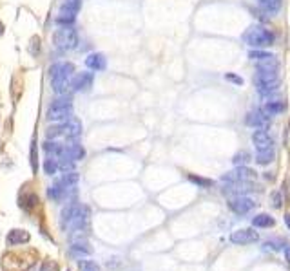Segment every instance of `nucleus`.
<instances>
[{"mask_svg":"<svg viewBox=\"0 0 290 271\" xmlns=\"http://www.w3.org/2000/svg\"><path fill=\"white\" fill-rule=\"evenodd\" d=\"M277 69H279V65H277L274 56L258 62L254 82H256V87H258L259 94H269V92H272V90L277 89V85H279Z\"/></svg>","mask_w":290,"mask_h":271,"instance_id":"nucleus-1","label":"nucleus"},{"mask_svg":"<svg viewBox=\"0 0 290 271\" xmlns=\"http://www.w3.org/2000/svg\"><path fill=\"white\" fill-rule=\"evenodd\" d=\"M75 74V65L69 62H58L55 65H51L49 69V80H51V87L57 94H64L69 83H71V78Z\"/></svg>","mask_w":290,"mask_h":271,"instance_id":"nucleus-2","label":"nucleus"},{"mask_svg":"<svg viewBox=\"0 0 290 271\" xmlns=\"http://www.w3.org/2000/svg\"><path fill=\"white\" fill-rule=\"evenodd\" d=\"M82 134V123L78 120H67L60 125H55L51 128H47L45 138L55 141V139H62V138H69V139H77Z\"/></svg>","mask_w":290,"mask_h":271,"instance_id":"nucleus-3","label":"nucleus"},{"mask_svg":"<svg viewBox=\"0 0 290 271\" xmlns=\"http://www.w3.org/2000/svg\"><path fill=\"white\" fill-rule=\"evenodd\" d=\"M71 112H73L71 96H62V98H57L55 101H51L45 118L49 121H60V123H62V121L69 120Z\"/></svg>","mask_w":290,"mask_h":271,"instance_id":"nucleus-4","label":"nucleus"},{"mask_svg":"<svg viewBox=\"0 0 290 271\" xmlns=\"http://www.w3.org/2000/svg\"><path fill=\"white\" fill-rule=\"evenodd\" d=\"M53 44L60 51L75 49L78 45V33L73 25H62L60 29L55 31L53 35Z\"/></svg>","mask_w":290,"mask_h":271,"instance_id":"nucleus-5","label":"nucleus"},{"mask_svg":"<svg viewBox=\"0 0 290 271\" xmlns=\"http://www.w3.org/2000/svg\"><path fill=\"white\" fill-rule=\"evenodd\" d=\"M243 40L252 47H269L274 44V35L263 25H252L243 35Z\"/></svg>","mask_w":290,"mask_h":271,"instance_id":"nucleus-6","label":"nucleus"},{"mask_svg":"<svg viewBox=\"0 0 290 271\" xmlns=\"http://www.w3.org/2000/svg\"><path fill=\"white\" fill-rule=\"evenodd\" d=\"M93 82H95V76H93V72L84 71V72H77V74L73 76L69 87H71L75 92H84V90H87V89L93 87Z\"/></svg>","mask_w":290,"mask_h":271,"instance_id":"nucleus-7","label":"nucleus"},{"mask_svg":"<svg viewBox=\"0 0 290 271\" xmlns=\"http://www.w3.org/2000/svg\"><path fill=\"white\" fill-rule=\"evenodd\" d=\"M258 239L259 235L254 230H238V232H232L231 235V242L239 244V246H243V244H254V242H258Z\"/></svg>","mask_w":290,"mask_h":271,"instance_id":"nucleus-8","label":"nucleus"},{"mask_svg":"<svg viewBox=\"0 0 290 271\" xmlns=\"http://www.w3.org/2000/svg\"><path fill=\"white\" fill-rule=\"evenodd\" d=\"M229 206H231V210L234 212V214L245 215V214H249L252 208H254V201H252V199H249V197L238 196V197H234V199L229 202Z\"/></svg>","mask_w":290,"mask_h":271,"instance_id":"nucleus-9","label":"nucleus"},{"mask_svg":"<svg viewBox=\"0 0 290 271\" xmlns=\"http://www.w3.org/2000/svg\"><path fill=\"white\" fill-rule=\"evenodd\" d=\"M87 222H89V208H87V206H80L69 224L73 226V232H82V230L87 226ZM69 224H67V226H69Z\"/></svg>","mask_w":290,"mask_h":271,"instance_id":"nucleus-10","label":"nucleus"},{"mask_svg":"<svg viewBox=\"0 0 290 271\" xmlns=\"http://www.w3.org/2000/svg\"><path fill=\"white\" fill-rule=\"evenodd\" d=\"M252 141H254V146L258 148V152L272 148V138L265 130H256L252 134Z\"/></svg>","mask_w":290,"mask_h":271,"instance_id":"nucleus-11","label":"nucleus"},{"mask_svg":"<svg viewBox=\"0 0 290 271\" xmlns=\"http://www.w3.org/2000/svg\"><path fill=\"white\" fill-rule=\"evenodd\" d=\"M85 65L91 71H103L107 67V60H105V56H103L102 53H93V54H89V56L85 58Z\"/></svg>","mask_w":290,"mask_h":271,"instance_id":"nucleus-12","label":"nucleus"},{"mask_svg":"<svg viewBox=\"0 0 290 271\" xmlns=\"http://www.w3.org/2000/svg\"><path fill=\"white\" fill-rule=\"evenodd\" d=\"M78 208H80V206H78V202L73 199V201L69 202V204H67L64 210H62V215H60V224H62L64 228L67 226V224L71 222L73 217H75V214L78 212Z\"/></svg>","mask_w":290,"mask_h":271,"instance_id":"nucleus-13","label":"nucleus"},{"mask_svg":"<svg viewBox=\"0 0 290 271\" xmlns=\"http://www.w3.org/2000/svg\"><path fill=\"white\" fill-rule=\"evenodd\" d=\"M267 114L263 112V110H251V112L247 114V125L251 126H263L265 123H267Z\"/></svg>","mask_w":290,"mask_h":271,"instance_id":"nucleus-14","label":"nucleus"},{"mask_svg":"<svg viewBox=\"0 0 290 271\" xmlns=\"http://www.w3.org/2000/svg\"><path fill=\"white\" fill-rule=\"evenodd\" d=\"M7 242L9 244H26L29 242V234L26 230H13L7 235Z\"/></svg>","mask_w":290,"mask_h":271,"instance_id":"nucleus-15","label":"nucleus"},{"mask_svg":"<svg viewBox=\"0 0 290 271\" xmlns=\"http://www.w3.org/2000/svg\"><path fill=\"white\" fill-rule=\"evenodd\" d=\"M77 20V13L71 11V9H65V7H60V13L57 17V22L60 25H71L73 22Z\"/></svg>","mask_w":290,"mask_h":271,"instance_id":"nucleus-16","label":"nucleus"},{"mask_svg":"<svg viewBox=\"0 0 290 271\" xmlns=\"http://www.w3.org/2000/svg\"><path fill=\"white\" fill-rule=\"evenodd\" d=\"M285 101H269L263 107V112L271 118V116H276V114H281L285 110Z\"/></svg>","mask_w":290,"mask_h":271,"instance_id":"nucleus-17","label":"nucleus"},{"mask_svg":"<svg viewBox=\"0 0 290 271\" xmlns=\"http://www.w3.org/2000/svg\"><path fill=\"white\" fill-rule=\"evenodd\" d=\"M252 224H254L256 228H271V226H274V219L267 214H259L252 219Z\"/></svg>","mask_w":290,"mask_h":271,"instance_id":"nucleus-18","label":"nucleus"},{"mask_svg":"<svg viewBox=\"0 0 290 271\" xmlns=\"http://www.w3.org/2000/svg\"><path fill=\"white\" fill-rule=\"evenodd\" d=\"M261 9H265L267 13H277L281 7V0H258Z\"/></svg>","mask_w":290,"mask_h":271,"instance_id":"nucleus-19","label":"nucleus"},{"mask_svg":"<svg viewBox=\"0 0 290 271\" xmlns=\"http://www.w3.org/2000/svg\"><path fill=\"white\" fill-rule=\"evenodd\" d=\"M274 150L272 148H269V150H261V152H258L256 154V163H259V164H269L271 161H274Z\"/></svg>","mask_w":290,"mask_h":271,"instance_id":"nucleus-20","label":"nucleus"},{"mask_svg":"<svg viewBox=\"0 0 290 271\" xmlns=\"http://www.w3.org/2000/svg\"><path fill=\"white\" fill-rule=\"evenodd\" d=\"M58 170V159L51 158V156H47L44 161V172L47 176H55Z\"/></svg>","mask_w":290,"mask_h":271,"instance_id":"nucleus-21","label":"nucleus"},{"mask_svg":"<svg viewBox=\"0 0 290 271\" xmlns=\"http://www.w3.org/2000/svg\"><path fill=\"white\" fill-rule=\"evenodd\" d=\"M20 206L22 208H26V210H29V208H33L37 202H39V197L35 196V194H27V196H20Z\"/></svg>","mask_w":290,"mask_h":271,"instance_id":"nucleus-22","label":"nucleus"},{"mask_svg":"<svg viewBox=\"0 0 290 271\" xmlns=\"http://www.w3.org/2000/svg\"><path fill=\"white\" fill-rule=\"evenodd\" d=\"M31 168L33 174H37V168H39V152H37V141L33 139L31 143Z\"/></svg>","mask_w":290,"mask_h":271,"instance_id":"nucleus-23","label":"nucleus"},{"mask_svg":"<svg viewBox=\"0 0 290 271\" xmlns=\"http://www.w3.org/2000/svg\"><path fill=\"white\" fill-rule=\"evenodd\" d=\"M271 56H272L271 53H263V51H251L249 53V58L254 60V62H261V60H267V58Z\"/></svg>","mask_w":290,"mask_h":271,"instance_id":"nucleus-24","label":"nucleus"},{"mask_svg":"<svg viewBox=\"0 0 290 271\" xmlns=\"http://www.w3.org/2000/svg\"><path fill=\"white\" fill-rule=\"evenodd\" d=\"M249 161H251V154H249V152H239V154H236V156H234V164H245V163H249Z\"/></svg>","mask_w":290,"mask_h":271,"instance_id":"nucleus-25","label":"nucleus"},{"mask_svg":"<svg viewBox=\"0 0 290 271\" xmlns=\"http://www.w3.org/2000/svg\"><path fill=\"white\" fill-rule=\"evenodd\" d=\"M189 179H191L193 183H196V184H200V186H203V188H207V186H211V184H213V181H211V179H203V177L189 176Z\"/></svg>","mask_w":290,"mask_h":271,"instance_id":"nucleus-26","label":"nucleus"},{"mask_svg":"<svg viewBox=\"0 0 290 271\" xmlns=\"http://www.w3.org/2000/svg\"><path fill=\"white\" fill-rule=\"evenodd\" d=\"M80 268H82V271H102L100 270V266L98 264H95V262H82V266H80Z\"/></svg>","mask_w":290,"mask_h":271,"instance_id":"nucleus-27","label":"nucleus"},{"mask_svg":"<svg viewBox=\"0 0 290 271\" xmlns=\"http://www.w3.org/2000/svg\"><path fill=\"white\" fill-rule=\"evenodd\" d=\"M40 271H58V264L55 260H47V262L40 268Z\"/></svg>","mask_w":290,"mask_h":271,"instance_id":"nucleus-28","label":"nucleus"},{"mask_svg":"<svg viewBox=\"0 0 290 271\" xmlns=\"http://www.w3.org/2000/svg\"><path fill=\"white\" fill-rule=\"evenodd\" d=\"M225 80H229V82H232V83H236V85H243V78H239V76L232 74V72H227Z\"/></svg>","mask_w":290,"mask_h":271,"instance_id":"nucleus-29","label":"nucleus"},{"mask_svg":"<svg viewBox=\"0 0 290 271\" xmlns=\"http://www.w3.org/2000/svg\"><path fill=\"white\" fill-rule=\"evenodd\" d=\"M272 204H274V208H281V196H279V194H272Z\"/></svg>","mask_w":290,"mask_h":271,"instance_id":"nucleus-30","label":"nucleus"},{"mask_svg":"<svg viewBox=\"0 0 290 271\" xmlns=\"http://www.w3.org/2000/svg\"><path fill=\"white\" fill-rule=\"evenodd\" d=\"M285 259H287V262L290 264V246L285 248Z\"/></svg>","mask_w":290,"mask_h":271,"instance_id":"nucleus-31","label":"nucleus"},{"mask_svg":"<svg viewBox=\"0 0 290 271\" xmlns=\"http://www.w3.org/2000/svg\"><path fill=\"white\" fill-rule=\"evenodd\" d=\"M285 222H287V226H289V230H290V214L285 215Z\"/></svg>","mask_w":290,"mask_h":271,"instance_id":"nucleus-32","label":"nucleus"}]
</instances>
